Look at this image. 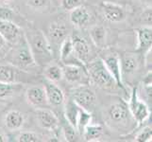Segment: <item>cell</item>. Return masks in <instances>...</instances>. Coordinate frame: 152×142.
I'll use <instances>...</instances> for the list:
<instances>
[{
  "label": "cell",
  "mask_w": 152,
  "mask_h": 142,
  "mask_svg": "<svg viewBox=\"0 0 152 142\" xmlns=\"http://www.w3.org/2000/svg\"><path fill=\"white\" fill-rule=\"evenodd\" d=\"M90 37L97 47H102L106 42V29L102 26H95L90 29Z\"/></svg>",
  "instance_id": "24"
},
{
  "label": "cell",
  "mask_w": 152,
  "mask_h": 142,
  "mask_svg": "<svg viewBox=\"0 0 152 142\" xmlns=\"http://www.w3.org/2000/svg\"><path fill=\"white\" fill-rule=\"evenodd\" d=\"M62 68V77L70 83L82 82L83 79L88 78L84 65H64Z\"/></svg>",
  "instance_id": "9"
},
{
  "label": "cell",
  "mask_w": 152,
  "mask_h": 142,
  "mask_svg": "<svg viewBox=\"0 0 152 142\" xmlns=\"http://www.w3.org/2000/svg\"><path fill=\"white\" fill-rule=\"evenodd\" d=\"M73 42V50H74V54L77 57V59L82 63L83 65H86L87 63L91 61V47L89 46L88 42L80 37L78 35H75L72 37Z\"/></svg>",
  "instance_id": "10"
},
{
  "label": "cell",
  "mask_w": 152,
  "mask_h": 142,
  "mask_svg": "<svg viewBox=\"0 0 152 142\" xmlns=\"http://www.w3.org/2000/svg\"><path fill=\"white\" fill-rule=\"evenodd\" d=\"M48 36L53 43H61L67 37V28L64 24L59 22L52 23L48 29Z\"/></svg>",
  "instance_id": "20"
},
{
  "label": "cell",
  "mask_w": 152,
  "mask_h": 142,
  "mask_svg": "<svg viewBox=\"0 0 152 142\" xmlns=\"http://www.w3.org/2000/svg\"><path fill=\"white\" fill-rule=\"evenodd\" d=\"M60 58L61 63H64V65L69 64V61L71 60V64L74 65H83L81 63L75 62L78 61L77 59V57L74 54V50H73V42H72V37L70 36H67V37L61 42V49H60Z\"/></svg>",
  "instance_id": "16"
},
{
  "label": "cell",
  "mask_w": 152,
  "mask_h": 142,
  "mask_svg": "<svg viewBox=\"0 0 152 142\" xmlns=\"http://www.w3.org/2000/svg\"><path fill=\"white\" fill-rule=\"evenodd\" d=\"M13 13L10 8L1 7L0 8V19L2 20H10L12 18Z\"/></svg>",
  "instance_id": "33"
},
{
  "label": "cell",
  "mask_w": 152,
  "mask_h": 142,
  "mask_svg": "<svg viewBox=\"0 0 152 142\" xmlns=\"http://www.w3.org/2000/svg\"><path fill=\"white\" fill-rule=\"evenodd\" d=\"M87 75L95 85L103 89H113L117 86L114 79L104 65L102 59L91 60L85 65Z\"/></svg>",
  "instance_id": "1"
},
{
  "label": "cell",
  "mask_w": 152,
  "mask_h": 142,
  "mask_svg": "<svg viewBox=\"0 0 152 142\" xmlns=\"http://www.w3.org/2000/svg\"><path fill=\"white\" fill-rule=\"evenodd\" d=\"M8 55L10 64L21 70H27L36 65L26 35H24L16 44H14V47L9 52Z\"/></svg>",
  "instance_id": "2"
},
{
  "label": "cell",
  "mask_w": 152,
  "mask_h": 142,
  "mask_svg": "<svg viewBox=\"0 0 152 142\" xmlns=\"http://www.w3.org/2000/svg\"><path fill=\"white\" fill-rule=\"evenodd\" d=\"M122 74H132L135 72L139 66V58L132 53H125L120 58Z\"/></svg>",
  "instance_id": "18"
},
{
  "label": "cell",
  "mask_w": 152,
  "mask_h": 142,
  "mask_svg": "<svg viewBox=\"0 0 152 142\" xmlns=\"http://www.w3.org/2000/svg\"><path fill=\"white\" fill-rule=\"evenodd\" d=\"M80 107L78 106L72 99H69L65 104V108H64L65 118L67 121L76 129H77V117H78V114H80Z\"/></svg>",
  "instance_id": "22"
},
{
  "label": "cell",
  "mask_w": 152,
  "mask_h": 142,
  "mask_svg": "<svg viewBox=\"0 0 152 142\" xmlns=\"http://www.w3.org/2000/svg\"><path fill=\"white\" fill-rule=\"evenodd\" d=\"M137 51L144 52L151 49L152 45V29L151 26H144L137 29Z\"/></svg>",
  "instance_id": "15"
},
{
  "label": "cell",
  "mask_w": 152,
  "mask_h": 142,
  "mask_svg": "<svg viewBox=\"0 0 152 142\" xmlns=\"http://www.w3.org/2000/svg\"><path fill=\"white\" fill-rule=\"evenodd\" d=\"M24 116L23 114L17 111V110H12L10 111L5 118V125L10 131L18 130L24 124Z\"/></svg>",
  "instance_id": "21"
},
{
  "label": "cell",
  "mask_w": 152,
  "mask_h": 142,
  "mask_svg": "<svg viewBox=\"0 0 152 142\" xmlns=\"http://www.w3.org/2000/svg\"><path fill=\"white\" fill-rule=\"evenodd\" d=\"M3 1H7V0H3Z\"/></svg>",
  "instance_id": "36"
},
{
  "label": "cell",
  "mask_w": 152,
  "mask_h": 142,
  "mask_svg": "<svg viewBox=\"0 0 152 142\" xmlns=\"http://www.w3.org/2000/svg\"><path fill=\"white\" fill-rule=\"evenodd\" d=\"M103 133L102 126L99 124H88L83 130L82 136L86 141H97Z\"/></svg>",
  "instance_id": "23"
},
{
  "label": "cell",
  "mask_w": 152,
  "mask_h": 142,
  "mask_svg": "<svg viewBox=\"0 0 152 142\" xmlns=\"http://www.w3.org/2000/svg\"><path fill=\"white\" fill-rule=\"evenodd\" d=\"M7 42L5 41V39L2 37L1 35H0V52H1L2 50H4V49H5V46H7Z\"/></svg>",
  "instance_id": "34"
},
{
  "label": "cell",
  "mask_w": 152,
  "mask_h": 142,
  "mask_svg": "<svg viewBox=\"0 0 152 142\" xmlns=\"http://www.w3.org/2000/svg\"><path fill=\"white\" fill-rule=\"evenodd\" d=\"M128 105H129L130 114H132L135 123L138 126L142 125L145 120L149 118V116H150L149 107L143 99H141L139 98L137 87H134L132 89V95H130V99H129Z\"/></svg>",
  "instance_id": "5"
},
{
  "label": "cell",
  "mask_w": 152,
  "mask_h": 142,
  "mask_svg": "<svg viewBox=\"0 0 152 142\" xmlns=\"http://www.w3.org/2000/svg\"><path fill=\"white\" fill-rule=\"evenodd\" d=\"M21 88V85L17 82H0V99L9 98L18 92Z\"/></svg>",
  "instance_id": "26"
},
{
  "label": "cell",
  "mask_w": 152,
  "mask_h": 142,
  "mask_svg": "<svg viewBox=\"0 0 152 142\" xmlns=\"http://www.w3.org/2000/svg\"><path fill=\"white\" fill-rule=\"evenodd\" d=\"M103 63L106 65L107 69L111 73V75L114 79L115 82L118 87L122 88L125 90V86L123 85V77H122V70H121V63H120V58L117 54H109L104 58Z\"/></svg>",
  "instance_id": "8"
},
{
  "label": "cell",
  "mask_w": 152,
  "mask_h": 142,
  "mask_svg": "<svg viewBox=\"0 0 152 142\" xmlns=\"http://www.w3.org/2000/svg\"><path fill=\"white\" fill-rule=\"evenodd\" d=\"M27 37V36H26ZM30 50L32 52L36 64L48 63L53 58V49L45 34L40 30H36L27 38Z\"/></svg>",
  "instance_id": "3"
},
{
  "label": "cell",
  "mask_w": 152,
  "mask_h": 142,
  "mask_svg": "<svg viewBox=\"0 0 152 142\" xmlns=\"http://www.w3.org/2000/svg\"><path fill=\"white\" fill-rule=\"evenodd\" d=\"M91 120H92L91 112H88L86 110H83L80 108V114H78V117H77V133L82 135L83 130L85 129V127L88 124L91 123Z\"/></svg>",
  "instance_id": "27"
},
{
  "label": "cell",
  "mask_w": 152,
  "mask_h": 142,
  "mask_svg": "<svg viewBox=\"0 0 152 142\" xmlns=\"http://www.w3.org/2000/svg\"><path fill=\"white\" fill-rule=\"evenodd\" d=\"M101 10L105 19L110 22H121L126 16L125 10L121 6L111 2H103Z\"/></svg>",
  "instance_id": "14"
},
{
  "label": "cell",
  "mask_w": 152,
  "mask_h": 142,
  "mask_svg": "<svg viewBox=\"0 0 152 142\" xmlns=\"http://www.w3.org/2000/svg\"><path fill=\"white\" fill-rule=\"evenodd\" d=\"M27 4L34 9H41L48 4V0H27Z\"/></svg>",
  "instance_id": "32"
},
{
  "label": "cell",
  "mask_w": 152,
  "mask_h": 142,
  "mask_svg": "<svg viewBox=\"0 0 152 142\" xmlns=\"http://www.w3.org/2000/svg\"><path fill=\"white\" fill-rule=\"evenodd\" d=\"M44 88L45 91L46 99L50 106H61L64 103V95L61 89L55 82L45 79Z\"/></svg>",
  "instance_id": "12"
},
{
  "label": "cell",
  "mask_w": 152,
  "mask_h": 142,
  "mask_svg": "<svg viewBox=\"0 0 152 142\" xmlns=\"http://www.w3.org/2000/svg\"><path fill=\"white\" fill-rule=\"evenodd\" d=\"M0 35L9 44H16L23 37L24 34L21 32L19 27L12 23L10 20L0 19Z\"/></svg>",
  "instance_id": "7"
},
{
  "label": "cell",
  "mask_w": 152,
  "mask_h": 142,
  "mask_svg": "<svg viewBox=\"0 0 152 142\" xmlns=\"http://www.w3.org/2000/svg\"><path fill=\"white\" fill-rule=\"evenodd\" d=\"M72 99L74 101L81 109L92 112L96 102V93L87 85H81L75 88L71 92Z\"/></svg>",
  "instance_id": "6"
},
{
  "label": "cell",
  "mask_w": 152,
  "mask_h": 142,
  "mask_svg": "<svg viewBox=\"0 0 152 142\" xmlns=\"http://www.w3.org/2000/svg\"><path fill=\"white\" fill-rule=\"evenodd\" d=\"M62 132H64V135L66 141H76L77 138V131L76 128H74L73 126L67 121L65 119V121L64 122L62 125Z\"/></svg>",
  "instance_id": "28"
},
{
  "label": "cell",
  "mask_w": 152,
  "mask_h": 142,
  "mask_svg": "<svg viewBox=\"0 0 152 142\" xmlns=\"http://www.w3.org/2000/svg\"><path fill=\"white\" fill-rule=\"evenodd\" d=\"M17 141L19 142H38L40 141L39 136L32 132H24L17 136Z\"/></svg>",
  "instance_id": "30"
},
{
  "label": "cell",
  "mask_w": 152,
  "mask_h": 142,
  "mask_svg": "<svg viewBox=\"0 0 152 142\" xmlns=\"http://www.w3.org/2000/svg\"><path fill=\"white\" fill-rule=\"evenodd\" d=\"M82 0H61V7L66 10H72L80 6Z\"/></svg>",
  "instance_id": "31"
},
{
  "label": "cell",
  "mask_w": 152,
  "mask_h": 142,
  "mask_svg": "<svg viewBox=\"0 0 152 142\" xmlns=\"http://www.w3.org/2000/svg\"><path fill=\"white\" fill-rule=\"evenodd\" d=\"M70 21L77 27H84L91 20V13L83 6H78L70 10Z\"/></svg>",
  "instance_id": "17"
},
{
  "label": "cell",
  "mask_w": 152,
  "mask_h": 142,
  "mask_svg": "<svg viewBox=\"0 0 152 142\" xmlns=\"http://www.w3.org/2000/svg\"><path fill=\"white\" fill-rule=\"evenodd\" d=\"M27 102L35 108H48L49 106L44 86H31L26 91Z\"/></svg>",
  "instance_id": "11"
},
{
  "label": "cell",
  "mask_w": 152,
  "mask_h": 142,
  "mask_svg": "<svg viewBox=\"0 0 152 142\" xmlns=\"http://www.w3.org/2000/svg\"><path fill=\"white\" fill-rule=\"evenodd\" d=\"M152 138V129L149 126L148 127H144L140 132L137 134V135L135 136L134 140L137 142H148L151 141Z\"/></svg>",
  "instance_id": "29"
},
{
  "label": "cell",
  "mask_w": 152,
  "mask_h": 142,
  "mask_svg": "<svg viewBox=\"0 0 152 142\" xmlns=\"http://www.w3.org/2000/svg\"><path fill=\"white\" fill-rule=\"evenodd\" d=\"M36 118L39 125L44 129L54 131L59 127V118L57 116L48 108H36Z\"/></svg>",
  "instance_id": "13"
},
{
  "label": "cell",
  "mask_w": 152,
  "mask_h": 142,
  "mask_svg": "<svg viewBox=\"0 0 152 142\" xmlns=\"http://www.w3.org/2000/svg\"><path fill=\"white\" fill-rule=\"evenodd\" d=\"M22 71L12 65H0V82H17L19 81V73Z\"/></svg>",
  "instance_id": "19"
},
{
  "label": "cell",
  "mask_w": 152,
  "mask_h": 142,
  "mask_svg": "<svg viewBox=\"0 0 152 142\" xmlns=\"http://www.w3.org/2000/svg\"><path fill=\"white\" fill-rule=\"evenodd\" d=\"M4 141H6V138L3 135L0 134V142H4Z\"/></svg>",
  "instance_id": "35"
},
{
  "label": "cell",
  "mask_w": 152,
  "mask_h": 142,
  "mask_svg": "<svg viewBox=\"0 0 152 142\" xmlns=\"http://www.w3.org/2000/svg\"><path fill=\"white\" fill-rule=\"evenodd\" d=\"M45 77L46 80L57 82H60L62 77V68L58 65H49L45 68Z\"/></svg>",
  "instance_id": "25"
},
{
  "label": "cell",
  "mask_w": 152,
  "mask_h": 142,
  "mask_svg": "<svg viewBox=\"0 0 152 142\" xmlns=\"http://www.w3.org/2000/svg\"><path fill=\"white\" fill-rule=\"evenodd\" d=\"M107 120L109 124L117 129L127 127L130 121H134L128 103L123 101H119L110 105L107 110Z\"/></svg>",
  "instance_id": "4"
}]
</instances>
